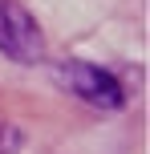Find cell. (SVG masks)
<instances>
[{"label":"cell","mask_w":150,"mask_h":154,"mask_svg":"<svg viewBox=\"0 0 150 154\" xmlns=\"http://www.w3.org/2000/svg\"><path fill=\"white\" fill-rule=\"evenodd\" d=\"M57 77H61V85L73 93V97L89 101V106L97 109H118L122 101H126V93H122L118 77L97 69V65H85V61H65L61 69H57Z\"/></svg>","instance_id":"2"},{"label":"cell","mask_w":150,"mask_h":154,"mask_svg":"<svg viewBox=\"0 0 150 154\" xmlns=\"http://www.w3.org/2000/svg\"><path fill=\"white\" fill-rule=\"evenodd\" d=\"M0 53L16 65L45 61V32L20 0H0Z\"/></svg>","instance_id":"1"},{"label":"cell","mask_w":150,"mask_h":154,"mask_svg":"<svg viewBox=\"0 0 150 154\" xmlns=\"http://www.w3.org/2000/svg\"><path fill=\"white\" fill-rule=\"evenodd\" d=\"M16 142H20L16 130H0V154H8V146H16Z\"/></svg>","instance_id":"3"}]
</instances>
